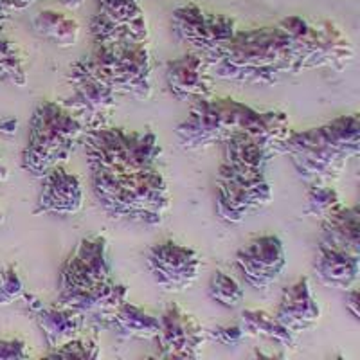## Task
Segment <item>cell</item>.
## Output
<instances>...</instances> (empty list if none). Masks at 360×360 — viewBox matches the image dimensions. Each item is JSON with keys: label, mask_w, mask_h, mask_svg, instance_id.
Returning <instances> with one entry per match:
<instances>
[{"label": "cell", "mask_w": 360, "mask_h": 360, "mask_svg": "<svg viewBox=\"0 0 360 360\" xmlns=\"http://www.w3.org/2000/svg\"><path fill=\"white\" fill-rule=\"evenodd\" d=\"M214 78L249 86H272L297 76L294 47L279 24L238 31L211 67Z\"/></svg>", "instance_id": "6da1fadb"}, {"label": "cell", "mask_w": 360, "mask_h": 360, "mask_svg": "<svg viewBox=\"0 0 360 360\" xmlns=\"http://www.w3.org/2000/svg\"><path fill=\"white\" fill-rule=\"evenodd\" d=\"M270 159L245 134L224 143V160L217 176V213L224 221L240 224L272 202L266 179Z\"/></svg>", "instance_id": "7a4b0ae2"}, {"label": "cell", "mask_w": 360, "mask_h": 360, "mask_svg": "<svg viewBox=\"0 0 360 360\" xmlns=\"http://www.w3.org/2000/svg\"><path fill=\"white\" fill-rule=\"evenodd\" d=\"M360 153V115L335 117L321 127L294 131L283 146L299 179L308 184H330Z\"/></svg>", "instance_id": "3957f363"}, {"label": "cell", "mask_w": 360, "mask_h": 360, "mask_svg": "<svg viewBox=\"0 0 360 360\" xmlns=\"http://www.w3.org/2000/svg\"><path fill=\"white\" fill-rule=\"evenodd\" d=\"M92 191L114 220L160 225L172 207L168 182L157 168L127 175L92 173Z\"/></svg>", "instance_id": "277c9868"}, {"label": "cell", "mask_w": 360, "mask_h": 360, "mask_svg": "<svg viewBox=\"0 0 360 360\" xmlns=\"http://www.w3.org/2000/svg\"><path fill=\"white\" fill-rule=\"evenodd\" d=\"M85 127L63 103L41 101L29 121L27 143L20 166L27 175L44 179L56 166H63L82 144Z\"/></svg>", "instance_id": "5b68a950"}, {"label": "cell", "mask_w": 360, "mask_h": 360, "mask_svg": "<svg viewBox=\"0 0 360 360\" xmlns=\"http://www.w3.org/2000/svg\"><path fill=\"white\" fill-rule=\"evenodd\" d=\"M86 162L92 173L127 175L157 168L162 155L153 131H135L101 124L86 128L82 137Z\"/></svg>", "instance_id": "8992f818"}, {"label": "cell", "mask_w": 360, "mask_h": 360, "mask_svg": "<svg viewBox=\"0 0 360 360\" xmlns=\"http://www.w3.org/2000/svg\"><path fill=\"white\" fill-rule=\"evenodd\" d=\"M254 114L252 107L233 98L211 96L197 99L193 101L188 117L176 127V139L188 152L224 144L234 135L243 134Z\"/></svg>", "instance_id": "52a82bcc"}, {"label": "cell", "mask_w": 360, "mask_h": 360, "mask_svg": "<svg viewBox=\"0 0 360 360\" xmlns=\"http://www.w3.org/2000/svg\"><path fill=\"white\" fill-rule=\"evenodd\" d=\"M85 65L115 90L146 101L152 98V53L144 44L94 45L92 53L82 58Z\"/></svg>", "instance_id": "ba28073f"}, {"label": "cell", "mask_w": 360, "mask_h": 360, "mask_svg": "<svg viewBox=\"0 0 360 360\" xmlns=\"http://www.w3.org/2000/svg\"><path fill=\"white\" fill-rule=\"evenodd\" d=\"M172 31L176 40L191 45L211 69L240 29L233 17L205 11L195 2H188L172 13Z\"/></svg>", "instance_id": "9c48e42d"}, {"label": "cell", "mask_w": 360, "mask_h": 360, "mask_svg": "<svg viewBox=\"0 0 360 360\" xmlns=\"http://www.w3.org/2000/svg\"><path fill=\"white\" fill-rule=\"evenodd\" d=\"M110 278L112 266L108 262L107 236L96 234L83 238L60 269L58 304L69 303L70 299L92 290Z\"/></svg>", "instance_id": "30bf717a"}, {"label": "cell", "mask_w": 360, "mask_h": 360, "mask_svg": "<svg viewBox=\"0 0 360 360\" xmlns=\"http://www.w3.org/2000/svg\"><path fill=\"white\" fill-rule=\"evenodd\" d=\"M69 96L63 107L69 108L86 128L107 124L108 117L117 107V94L110 85L98 78L83 60H78L67 74Z\"/></svg>", "instance_id": "8fae6325"}, {"label": "cell", "mask_w": 360, "mask_h": 360, "mask_svg": "<svg viewBox=\"0 0 360 360\" xmlns=\"http://www.w3.org/2000/svg\"><path fill=\"white\" fill-rule=\"evenodd\" d=\"M94 45L144 44L150 38L148 22L139 0H96L90 20Z\"/></svg>", "instance_id": "7c38bea8"}, {"label": "cell", "mask_w": 360, "mask_h": 360, "mask_svg": "<svg viewBox=\"0 0 360 360\" xmlns=\"http://www.w3.org/2000/svg\"><path fill=\"white\" fill-rule=\"evenodd\" d=\"M159 319L160 330L153 340L160 359H200L207 332L195 315L180 304L169 303Z\"/></svg>", "instance_id": "4fadbf2b"}, {"label": "cell", "mask_w": 360, "mask_h": 360, "mask_svg": "<svg viewBox=\"0 0 360 360\" xmlns=\"http://www.w3.org/2000/svg\"><path fill=\"white\" fill-rule=\"evenodd\" d=\"M146 265L157 287L166 292H184L197 281L202 259L197 250L168 240L148 250Z\"/></svg>", "instance_id": "5bb4252c"}, {"label": "cell", "mask_w": 360, "mask_h": 360, "mask_svg": "<svg viewBox=\"0 0 360 360\" xmlns=\"http://www.w3.org/2000/svg\"><path fill=\"white\" fill-rule=\"evenodd\" d=\"M236 266L247 285L256 290L272 287L287 266V254L281 238L266 234L250 240L236 252Z\"/></svg>", "instance_id": "9a60e30c"}, {"label": "cell", "mask_w": 360, "mask_h": 360, "mask_svg": "<svg viewBox=\"0 0 360 360\" xmlns=\"http://www.w3.org/2000/svg\"><path fill=\"white\" fill-rule=\"evenodd\" d=\"M310 41H308L304 70L333 69L342 72L352 63L355 49L349 37L332 20H310Z\"/></svg>", "instance_id": "2e32d148"}, {"label": "cell", "mask_w": 360, "mask_h": 360, "mask_svg": "<svg viewBox=\"0 0 360 360\" xmlns=\"http://www.w3.org/2000/svg\"><path fill=\"white\" fill-rule=\"evenodd\" d=\"M164 78L169 92L180 101H197L214 96V76L207 62L195 51L169 60Z\"/></svg>", "instance_id": "e0dca14e"}, {"label": "cell", "mask_w": 360, "mask_h": 360, "mask_svg": "<svg viewBox=\"0 0 360 360\" xmlns=\"http://www.w3.org/2000/svg\"><path fill=\"white\" fill-rule=\"evenodd\" d=\"M83 207V188L78 175L56 166L41 179L33 214H58L69 217L79 213Z\"/></svg>", "instance_id": "ac0fdd59"}, {"label": "cell", "mask_w": 360, "mask_h": 360, "mask_svg": "<svg viewBox=\"0 0 360 360\" xmlns=\"http://www.w3.org/2000/svg\"><path fill=\"white\" fill-rule=\"evenodd\" d=\"M274 315L292 333L307 332L317 326L321 319V308L311 294L308 278L297 279L294 285L283 290Z\"/></svg>", "instance_id": "d6986e66"}, {"label": "cell", "mask_w": 360, "mask_h": 360, "mask_svg": "<svg viewBox=\"0 0 360 360\" xmlns=\"http://www.w3.org/2000/svg\"><path fill=\"white\" fill-rule=\"evenodd\" d=\"M124 301H128V287L110 278L92 290L70 299L69 303H65L63 307L79 311L85 317V321H90L99 328L105 321L110 319Z\"/></svg>", "instance_id": "ffe728a7"}, {"label": "cell", "mask_w": 360, "mask_h": 360, "mask_svg": "<svg viewBox=\"0 0 360 360\" xmlns=\"http://www.w3.org/2000/svg\"><path fill=\"white\" fill-rule=\"evenodd\" d=\"M319 249H332L360 256V207H342L321 220Z\"/></svg>", "instance_id": "44dd1931"}, {"label": "cell", "mask_w": 360, "mask_h": 360, "mask_svg": "<svg viewBox=\"0 0 360 360\" xmlns=\"http://www.w3.org/2000/svg\"><path fill=\"white\" fill-rule=\"evenodd\" d=\"M243 134L272 160L283 155V146L292 134L290 119L281 110H256Z\"/></svg>", "instance_id": "7402d4cb"}, {"label": "cell", "mask_w": 360, "mask_h": 360, "mask_svg": "<svg viewBox=\"0 0 360 360\" xmlns=\"http://www.w3.org/2000/svg\"><path fill=\"white\" fill-rule=\"evenodd\" d=\"M33 317L40 328L49 352L60 348L65 342L72 340L74 337H78L86 323L85 317L79 311L63 307V304L41 307L40 310L34 311Z\"/></svg>", "instance_id": "603a6c76"}, {"label": "cell", "mask_w": 360, "mask_h": 360, "mask_svg": "<svg viewBox=\"0 0 360 360\" xmlns=\"http://www.w3.org/2000/svg\"><path fill=\"white\" fill-rule=\"evenodd\" d=\"M99 328L108 330L121 340H153L160 330V319L144 308L124 301Z\"/></svg>", "instance_id": "cb8c5ba5"}, {"label": "cell", "mask_w": 360, "mask_h": 360, "mask_svg": "<svg viewBox=\"0 0 360 360\" xmlns=\"http://www.w3.org/2000/svg\"><path fill=\"white\" fill-rule=\"evenodd\" d=\"M360 256L332 249H319L314 263L317 281L328 288L348 290L359 279Z\"/></svg>", "instance_id": "d4e9b609"}, {"label": "cell", "mask_w": 360, "mask_h": 360, "mask_svg": "<svg viewBox=\"0 0 360 360\" xmlns=\"http://www.w3.org/2000/svg\"><path fill=\"white\" fill-rule=\"evenodd\" d=\"M33 31L44 40H49L51 44L69 49L74 47L79 40V24L76 18L69 17L65 13L56 11V9H44L31 22Z\"/></svg>", "instance_id": "484cf974"}, {"label": "cell", "mask_w": 360, "mask_h": 360, "mask_svg": "<svg viewBox=\"0 0 360 360\" xmlns=\"http://www.w3.org/2000/svg\"><path fill=\"white\" fill-rule=\"evenodd\" d=\"M240 326L245 337H259L278 342L283 348H295V333H292L287 326H283L276 315L265 310L242 311Z\"/></svg>", "instance_id": "4316f807"}, {"label": "cell", "mask_w": 360, "mask_h": 360, "mask_svg": "<svg viewBox=\"0 0 360 360\" xmlns=\"http://www.w3.org/2000/svg\"><path fill=\"white\" fill-rule=\"evenodd\" d=\"M0 82L20 89L27 83V58L17 41L4 37H0Z\"/></svg>", "instance_id": "83f0119b"}, {"label": "cell", "mask_w": 360, "mask_h": 360, "mask_svg": "<svg viewBox=\"0 0 360 360\" xmlns=\"http://www.w3.org/2000/svg\"><path fill=\"white\" fill-rule=\"evenodd\" d=\"M342 205L335 188L330 184H310L304 198V214L321 221L339 211Z\"/></svg>", "instance_id": "f1b7e54d"}, {"label": "cell", "mask_w": 360, "mask_h": 360, "mask_svg": "<svg viewBox=\"0 0 360 360\" xmlns=\"http://www.w3.org/2000/svg\"><path fill=\"white\" fill-rule=\"evenodd\" d=\"M207 295L220 307L234 310V308H238L243 303L245 292H243L242 285L233 276L225 274L221 270H217L211 276V279H209Z\"/></svg>", "instance_id": "f546056e"}, {"label": "cell", "mask_w": 360, "mask_h": 360, "mask_svg": "<svg viewBox=\"0 0 360 360\" xmlns=\"http://www.w3.org/2000/svg\"><path fill=\"white\" fill-rule=\"evenodd\" d=\"M101 355V346L96 337H74L72 340L65 342L56 349H51L47 356L51 359H83L94 360Z\"/></svg>", "instance_id": "4dcf8cb0"}, {"label": "cell", "mask_w": 360, "mask_h": 360, "mask_svg": "<svg viewBox=\"0 0 360 360\" xmlns=\"http://www.w3.org/2000/svg\"><path fill=\"white\" fill-rule=\"evenodd\" d=\"M24 294L25 285L17 265H8L0 272V308L17 303Z\"/></svg>", "instance_id": "1f68e13d"}, {"label": "cell", "mask_w": 360, "mask_h": 360, "mask_svg": "<svg viewBox=\"0 0 360 360\" xmlns=\"http://www.w3.org/2000/svg\"><path fill=\"white\" fill-rule=\"evenodd\" d=\"M245 333H243L240 324H233V326H217L211 332H207V339L214 340V342L221 344V346H238L242 342Z\"/></svg>", "instance_id": "d6a6232c"}, {"label": "cell", "mask_w": 360, "mask_h": 360, "mask_svg": "<svg viewBox=\"0 0 360 360\" xmlns=\"http://www.w3.org/2000/svg\"><path fill=\"white\" fill-rule=\"evenodd\" d=\"M31 352L22 339H0V360H25Z\"/></svg>", "instance_id": "836d02e7"}, {"label": "cell", "mask_w": 360, "mask_h": 360, "mask_svg": "<svg viewBox=\"0 0 360 360\" xmlns=\"http://www.w3.org/2000/svg\"><path fill=\"white\" fill-rule=\"evenodd\" d=\"M344 303H346V310L352 314L355 321H359V290L356 288H348L346 295H344Z\"/></svg>", "instance_id": "e575fe53"}, {"label": "cell", "mask_w": 360, "mask_h": 360, "mask_svg": "<svg viewBox=\"0 0 360 360\" xmlns=\"http://www.w3.org/2000/svg\"><path fill=\"white\" fill-rule=\"evenodd\" d=\"M6 4H8V8L13 11H22V9L29 8V6H33L34 2H38V0H4Z\"/></svg>", "instance_id": "d590c367"}, {"label": "cell", "mask_w": 360, "mask_h": 360, "mask_svg": "<svg viewBox=\"0 0 360 360\" xmlns=\"http://www.w3.org/2000/svg\"><path fill=\"white\" fill-rule=\"evenodd\" d=\"M17 119H6V121L0 123V131H2V134L13 135L17 131Z\"/></svg>", "instance_id": "8d00e7d4"}, {"label": "cell", "mask_w": 360, "mask_h": 360, "mask_svg": "<svg viewBox=\"0 0 360 360\" xmlns=\"http://www.w3.org/2000/svg\"><path fill=\"white\" fill-rule=\"evenodd\" d=\"M9 13H11V9L8 8V4H6L4 0H0V37H2V29H4L6 20L9 18Z\"/></svg>", "instance_id": "74e56055"}, {"label": "cell", "mask_w": 360, "mask_h": 360, "mask_svg": "<svg viewBox=\"0 0 360 360\" xmlns=\"http://www.w3.org/2000/svg\"><path fill=\"white\" fill-rule=\"evenodd\" d=\"M60 4L67 9H78L85 4V0H60Z\"/></svg>", "instance_id": "f35d334b"}, {"label": "cell", "mask_w": 360, "mask_h": 360, "mask_svg": "<svg viewBox=\"0 0 360 360\" xmlns=\"http://www.w3.org/2000/svg\"><path fill=\"white\" fill-rule=\"evenodd\" d=\"M8 176H9V169L6 168L4 160H2V157H0V182H2V180H8Z\"/></svg>", "instance_id": "ab89813d"}, {"label": "cell", "mask_w": 360, "mask_h": 360, "mask_svg": "<svg viewBox=\"0 0 360 360\" xmlns=\"http://www.w3.org/2000/svg\"><path fill=\"white\" fill-rule=\"evenodd\" d=\"M4 224V213H2V211H0V225Z\"/></svg>", "instance_id": "60d3db41"}]
</instances>
